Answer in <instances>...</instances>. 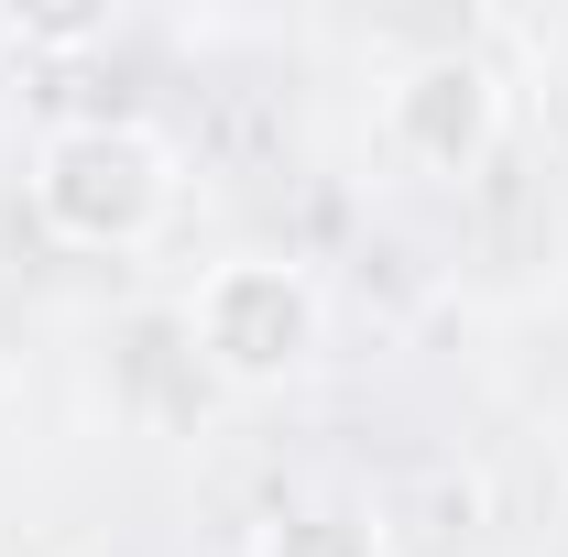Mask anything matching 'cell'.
Wrapping results in <instances>:
<instances>
[{"mask_svg":"<svg viewBox=\"0 0 568 557\" xmlns=\"http://www.w3.org/2000/svg\"><path fill=\"white\" fill-rule=\"evenodd\" d=\"M175 209V164L142 121H77L33 153V230L67 252H142Z\"/></svg>","mask_w":568,"mask_h":557,"instance_id":"obj_1","label":"cell"},{"mask_svg":"<svg viewBox=\"0 0 568 557\" xmlns=\"http://www.w3.org/2000/svg\"><path fill=\"white\" fill-rule=\"evenodd\" d=\"M186 340H197V361H209L219 383H284L317 350V284L295 274V263L241 252V263H219L186 295Z\"/></svg>","mask_w":568,"mask_h":557,"instance_id":"obj_2","label":"cell"},{"mask_svg":"<svg viewBox=\"0 0 568 557\" xmlns=\"http://www.w3.org/2000/svg\"><path fill=\"white\" fill-rule=\"evenodd\" d=\"M263 557H383V536H372V514L317 503V514H284L274 536H263Z\"/></svg>","mask_w":568,"mask_h":557,"instance_id":"obj_4","label":"cell"},{"mask_svg":"<svg viewBox=\"0 0 568 557\" xmlns=\"http://www.w3.org/2000/svg\"><path fill=\"white\" fill-rule=\"evenodd\" d=\"M503 132V77L493 55H470V44H437L416 67L383 88V142L416 164V175H470Z\"/></svg>","mask_w":568,"mask_h":557,"instance_id":"obj_3","label":"cell"}]
</instances>
